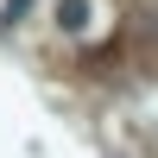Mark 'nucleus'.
<instances>
[{"instance_id": "2", "label": "nucleus", "mask_w": 158, "mask_h": 158, "mask_svg": "<svg viewBox=\"0 0 158 158\" xmlns=\"http://www.w3.org/2000/svg\"><path fill=\"white\" fill-rule=\"evenodd\" d=\"M25 6H32V0H6V6H0V13H6V19H19Z\"/></svg>"}, {"instance_id": "1", "label": "nucleus", "mask_w": 158, "mask_h": 158, "mask_svg": "<svg viewBox=\"0 0 158 158\" xmlns=\"http://www.w3.org/2000/svg\"><path fill=\"white\" fill-rule=\"evenodd\" d=\"M57 25H63V32H82V25H89V0H63V6H57Z\"/></svg>"}]
</instances>
